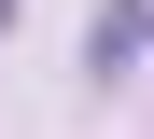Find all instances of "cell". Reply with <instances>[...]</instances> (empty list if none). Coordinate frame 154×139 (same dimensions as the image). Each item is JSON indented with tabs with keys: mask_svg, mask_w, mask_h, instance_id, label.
I'll use <instances>...</instances> for the list:
<instances>
[{
	"mask_svg": "<svg viewBox=\"0 0 154 139\" xmlns=\"http://www.w3.org/2000/svg\"><path fill=\"white\" fill-rule=\"evenodd\" d=\"M140 42H154V0H98V28H84V70L112 83V70H140Z\"/></svg>",
	"mask_w": 154,
	"mask_h": 139,
	"instance_id": "cell-1",
	"label": "cell"
},
{
	"mask_svg": "<svg viewBox=\"0 0 154 139\" xmlns=\"http://www.w3.org/2000/svg\"><path fill=\"white\" fill-rule=\"evenodd\" d=\"M0 14H14V0H0Z\"/></svg>",
	"mask_w": 154,
	"mask_h": 139,
	"instance_id": "cell-2",
	"label": "cell"
}]
</instances>
